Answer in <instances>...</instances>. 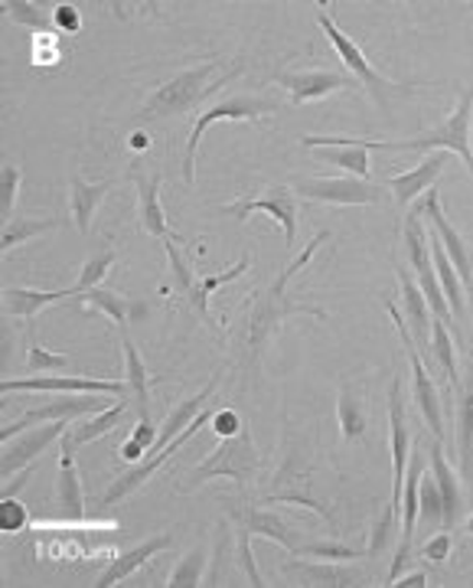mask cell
<instances>
[{
    "label": "cell",
    "instance_id": "obj_35",
    "mask_svg": "<svg viewBox=\"0 0 473 588\" xmlns=\"http://www.w3.org/2000/svg\"><path fill=\"white\" fill-rule=\"evenodd\" d=\"M3 17L20 23V26H30V30H56L53 23V13L46 3H26V0H3Z\"/></svg>",
    "mask_w": 473,
    "mask_h": 588
},
{
    "label": "cell",
    "instance_id": "obj_24",
    "mask_svg": "<svg viewBox=\"0 0 473 588\" xmlns=\"http://www.w3.org/2000/svg\"><path fill=\"white\" fill-rule=\"evenodd\" d=\"M428 458H431V475L441 488V497H444V530H451L464 510V490H461V478L454 475V468L448 465L441 445H431L428 448Z\"/></svg>",
    "mask_w": 473,
    "mask_h": 588
},
{
    "label": "cell",
    "instance_id": "obj_11",
    "mask_svg": "<svg viewBox=\"0 0 473 588\" xmlns=\"http://www.w3.org/2000/svg\"><path fill=\"white\" fill-rule=\"evenodd\" d=\"M101 409H108V399H105L101 392H89V395H76V392H69V395H63V399H50V402H43V405L23 412L16 422L3 425V438H13V435H20V432H26V428L40 425V422L86 418L89 412H101Z\"/></svg>",
    "mask_w": 473,
    "mask_h": 588
},
{
    "label": "cell",
    "instance_id": "obj_1",
    "mask_svg": "<svg viewBox=\"0 0 473 588\" xmlns=\"http://www.w3.org/2000/svg\"><path fill=\"white\" fill-rule=\"evenodd\" d=\"M327 239H330L327 229H323L320 236H314V239L307 242V249L297 252V259L284 269L282 275H278L265 292L252 294V301L245 304L239 340H242V347H245V353H249L252 363H258V357L265 353V347L272 344V337L282 330L284 320H290V317H320V320H323V317H327L323 307L304 304V301H297V297L290 294V279L314 259V252H317L320 242H327Z\"/></svg>",
    "mask_w": 473,
    "mask_h": 588
},
{
    "label": "cell",
    "instance_id": "obj_44",
    "mask_svg": "<svg viewBox=\"0 0 473 588\" xmlns=\"http://www.w3.org/2000/svg\"><path fill=\"white\" fill-rule=\"evenodd\" d=\"M164 249H167V259H170V279H174V288L187 297L189 288L196 285V279H193V272H189V262H184L177 242H164Z\"/></svg>",
    "mask_w": 473,
    "mask_h": 588
},
{
    "label": "cell",
    "instance_id": "obj_5",
    "mask_svg": "<svg viewBox=\"0 0 473 588\" xmlns=\"http://www.w3.org/2000/svg\"><path fill=\"white\" fill-rule=\"evenodd\" d=\"M402 236H405V255H408V265H411L415 275H418V288L425 294L431 314L461 334V324L454 320V314H451V307H448V297H444V288H441V282H438V269H435V259H431L428 229H425V222H421V216H418L415 209L405 216V232H402Z\"/></svg>",
    "mask_w": 473,
    "mask_h": 588
},
{
    "label": "cell",
    "instance_id": "obj_12",
    "mask_svg": "<svg viewBox=\"0 0 473 588\" xmlns=\"http://www.w3.org/2000/svg\"><path fill=\"white\" fill-rule=\"evenodd\" d=\"M212 415H216V412L202 409V412H199V415H196V418L189 422L187 432H184V435H177V438H174V442H170V445H167L164 451H157V455H147V458H144V461H138V465H134V468H131L128 475H121V478H118V481H114V484L108 488V493L101 497V503H118V500L131 497V493H134L138 488H144V484H147V481L154 478V471H161V465H167V461H170V455H174V451H177L180 445H187L189 438H193V435H196V432H199V428H202L206 422H212Z\"/></svg>",
    "mask_w": 473,
    "mask_h": 588
},
{
    "label": "cell",
    "instance_id": "obj_3",
    "mask_svg": "<svg viewBox=\"0 0 473 588\" xmlns=\"http://www.w3.org/2000/svg\"><path fill=\"white\" fill-rule=\"evenodd\" d=\"M212 478H229V481H239L242 488H249V484H255V481L262 478L258 445H255V438H252L249 428H242V432L232 435V438H222V442L216 445V451H212L202 465L193 468V475L180 484V490H184V493H193V490H199L206 481H212Z\"/></svg>",
    "mask_w": 473,
    "mask_h": 588
},
{
    "label": "cell",
    "instance_id": "obj_17",
    "mask_svg": "<svg viewBox=\"0 0 473 588\" xmlns=\"http://www.w3.org/2000/svg\"><path fill=\"white\" fill-rule=\"evenodd\" d=\"M229 513H232V523H242L252 536H265V540L278 543V546H284V549H290L294 556H297V553H300V546H304L300 530H297V526H290L284 516L272 513V510H258V507L242 503V507H229Z\"/></svg>",
    "mask_w": 473,
    "mask_h": 588
},
{
    "label": "cell",
    "instance_id": "obj_9",
    "mask_svg": "<svg viewBox=\"0 0 473 588\" xmlns=\"http://www.w3.org/2000/svg\"><path fill=\"white\" fill-rule=\"evenodd\" d=\"M290 190L304 199H317L330 206H370V203L385 199L382 187L360 177H297Z\"/></svg>",
    "mask_w": 473,
    "mask_h": 588
},
{
    "label": "cell",
    "instance_id": "obj_45",
    "mask_svg": "<svg viewBox=\"0 0 473 588\" xmlns=\"http://www.w3.org/2000/svg\"><path fill=\"white\" fill-rule=\"evenodd\" d=\"M23 523H26V507H23L20 500L7 497V500H3V510H0V526H3L7 533H16V530H23Z\"/></svg>",
    "mask_w": 473,
    "mask_h": 588
},
{
    "label": "cell",
    "instance_id": "obj_21",
    "mask_svg": "<svg viewBox=\"0 0 473 588\" xmlns=\"http://www.w3.org/2000/svg\"><path fill=\"white\" fill-rule=\"evenodd\" d=\"M170 546V536L164 533V536H151V540H144V543H138L131 553H124V556H118L101 576H98V582L95 588H111L118 586V582H124V579H131L138 569H144L154 556H161L164 549Z\"/></svg>",
    "mask_w": 473,
    "mask_h": 588
},
{
    "label": "cell",
    "instance_id": "obj_7",
    "mask_svg": "<svg viewBox=\"0 0 473 588\" xmlns=\"http://www.w3.org/2000/svg\"><path fill=\"white\" fill-rule=\"evenodd\" d=\"M385 311H388V317L395 320V330H398L402 347H405V353H408L411 383H415V405H418L421 418L428 422V428L435 432V438H444V409H441V392L435 386V377H431L428 363L421 360V350H418V344H415V337H411V330H408L402 311H398L388 297H385Z\"/></svg>",
    "mask_w": 473,
    "mask_h": 588
},
{
    "label": "cell",
    "instance_id": "obj_32",
    "mask_svg": "<svg viewBox=\"0 0 473 588\" xmlns=\"http://www.w3.org/2000/svg\"><path fill=\"white\" fill-rule=\"evenodd\" d=\"M431 357H435V367L441 373V380H448L454 390L461 386V373H458V360H454V340L448 334V324L444 320H431Z\"/></svg>",
    "mask_w": 473,
    "mask_h": 588
},
{
    "label": "cell",
    "instance_id": "obj_2",
    "mask_svg": "<svg viewBox=\"0 0 473 588\" xmlns=\"http://www.w3.org/2000/svg\"><path fill=\"white\" fill-rule=\"evenodd\" d=\"M219 66H222V59H212V63H202V66L184 69V73H177L174 79H167L164 86H157V89L147 96V101L141 105L138 121H157V118L184 115L189 108H196L206 96H212L216 89H222L232 76L242 73V66H239V69L226 73L222 79H216Z\"/></svg>",
    "mask_w": 473,
    "mask_h": 588
},
{
    "label": "cell",
    "instance_id": "obj_39",
    "mask_svg": "<svg viewBox=\"0 0 473 588\" xmlns=\"http://www.w3.org/2000/svg\"><path fill=\"white\" fill-rule=\"evenodd\" d=\"M398 523H402V513H398V507H392V503H385V510L376 516V523H373V540H370V556H382L388 546H395V533H398Z\"/></svg>",
    "mask_w": 473,
    "mask_h": 588
},
{
    "label": "cell",
    "instance_id": "obj_46",
    "mask_svg": "<svg viewBox=\"0 0 473 588\" xmlns=\"http://www.w3.org/2000/svg\"><path fill=\"white\" fill-rule=\"evenodd\" d=\"M451 530H444V533H435L431 540H425V546H421V556H428L431 563H444L448 556H451Z\"/></svg>",
    "mask_w": 473,
    "mask_h": 588
},
{
    "label": "cell",
    "instance_id": "obj_10",
    "mask_svg": "<svg viewBox=\"0 0 473 588\" xmlns=\"http://www.w3.org/2000/svg\"><path fill=\"white\" fill-rule=\"evenodd\" d=\"M226 216L245 222L252 213H265L268 219H275L284 229V246L294 249L297 242V203H294V190L290 187H268L262 196H249V199H235L222 206Z\"/></svg>",
    "mask_w": 473,
    "mask_h": 588
},
{
    "label": "cell",
    "instance_id": "obj_27",
    "mask_svg": "<svg viewBox=\"0 0 473 588\" xmlns=\"http://www.w3.org/2000/svg\"><path fill=\"white\" fill-rule=\"evenodd\" d=\"M111 194V181H98L89 184L86 177H76L69 187V213H73V226L86 236L92 229V216L98 209V203Z\"/></svg>",
    "mask_w": 473,
    "mask_h": 588
},
{
    "label": "cell",
    "instance_id": "obj_25",
    "mask_svg": "<svg viewBox=\"0 0 473 588\" xmlns=\"http://www.w3.org/2000/svg\"><path fill=\"white\" fill-rule=\"evenodd\" d=\"M249 265H252V259L245 255V259H242L239 265H232V269H226V272H216V275H206V279H199V282H196V285L189 288L187 297H184V301H187L189 311H193V314H196V317H199V320H202L206 327H212L216 334H219V327H216V317L209 314V297L219 292V288H222L226 282H232V279L245 275V272H249Z\"/></svg>",
    "mask_w": 473,
    "mask_h": 588
},
{
    "label": "cell",
    "instance_id": "obj_23",
    "mask_svg": "<svg viewBox=\"0 0 473 588\" xmlns=\"http://www.w3.org/2000/svg\"><path fill=\"white\" fill-rule=\"evenodd\" d=\"M121 353H124V383H128V399L138 412V418H151V377L144 367L141 350L128 334H121Z\"/></svg>",
    "mask_w": 473,
    "mask_h": 588
},
{
    "label": "cell",
    "instance_id": "obj_42",
    "mask_svg": "<svg viewBox=\"0 0 473 588\" xmlns=\"http://www.w3.org/2000/svg\"><path fill=\"white\" fill-rule=\"evenodd\" d=\"M297 556H317V559H327V563H353V559L370 556V553L343 546V543H304Z\"/></svg>",
    "mask_w": 473,
    "mask_h": 588
},
{
    "label": "cell",
    "instance_id": "obj_52",
    "mask_svg": "<svg viewBox=\"0 0 473 588\" xmlns=\"http://www.w3.org/2000/svg\"><path fill=\"white\" fill-rule=\"evenodd\" d=\"M468 294H471V297H473V285H471V292H468Z\"/></svg>",
    "mask_w": 473,
    "mask_h": 588
},
{
    "label": "cell",
    "instance_id": "obj_49",
    "mask_svg": "<svg viewBox=\"0 0 473 588\" xmlns=\"http://www.w3.org/2000/svg\"><path fill=\"white\" fill-rule=\"evenodd\" d=\"M392 586H398V588H425L428 586V576L425 573H408V576H398Z\"/></svg>",
    "mask_w": 473,
    "mask_h": 588
},
{
    "label": "cell",
    "instance_id": "obj_41",
    "mask_svg": "<svg viewBox=\"0 0 473 588\" xmlns=\"http://www.w3.org/2000/svg\"><path fill=\"white\" fill-rule=\"evenodd\" d=\"M111 265H114V252H111V249H108V252H95L92 259L82 265L79 282L73 285V292L86 294V292H92V288H98V282H101V279H108Z\"/></svg>",
    "mask_w": 473,
    "mask_h": 588
},
{
    "label": "cell",
    "instance_id": "obj_28",
    "mask_svg": "<svg viewBox=\"0 0 473 588\" xmlns=\"http://www.w3.org/2000/svg\"><path fill=\"white\" fill-rule=\"evenodd\" d=\"M73 288H63V292H30V288H3V311L7 317H26L33 320L43 307L63 301V297H73Z\"/></svg>",
    "mask_w": 473,
    "mask_h": 588
},
{
    "label": "cell",
    "instance_id": "obj_8",
    "mask_svg": "<svg viewBox=\"0 0 473 588\" xmlns=\"http://www.w3.org/2000/svg\"><path fill=\"white\" fill-rule=\"evenodd\" d=\"M327 7H330V3H320V7H317V23H320L323 36L333 43V50H337V56L343 59V66L350 69V76H356V79L366 86V92L376 98L378 108H388V92H392V89H398V86H395V83H388V79L378 73L376 66L366 59V53H363V50H360V46H356V43H353V40H350V36L337 26V23H333V17H330V10H327Z\"/></svg>",
    "mask_w": 473,
    "mask_h": 588
},
{
    "label": "cell",
    "instance_id": "obj_30",
    "mask_svg": "<svg viewBox=\"0 0 473 588\" xmlns=\"http://www.w3.org/2000/svg\"><path fill=\"white\" fill-rule=\"evenodd\" d=\"M128 405H131V399H128V395H121L114 405L101 409L95 418H82L79 425H73V432H69V438H66V442H73V445H89V442H95V438H101V435L114 432V425L124 418Z\"/></svg>",
    "mask_w": 473,
    "mask_h": 588
},
{
    "label": "cell",
    "instance_id": "obj_4",
    "mask_svg": "<svg viewBox=\"0 0 473 588\" xmlns=\"http://www.w3.org/2000/svg\"><path fill=\"white\" fill-rule=\"evenodd\" d=\"M471 118H473V86L461 92V101L454 108V115L431 128V131H421L418 138H408V141H382V151H454L461 154V161L468 164L473 177V148H471Z\"/></svg>",
    "mask_w": 473,
    "mask_h": 588
},
{
    "label": "cell",
    "instance_id": "obj_34",
    "mask_svg": "<svg viewBox=\"0 0 473 588\" xmlns=\"http://www.w3.org/2000/svg\"><path fill=\"white\" fill-rule=\"evenodd\" d=\"M56 229V222L53 219H33V216H13V219H7V226H3V239H0V252L7 255V252H13L20 242H30V239H36V236H43V232H53Z\"/></svg>",
    "mask_w": 473,
    "mask_h": 588
},
{
    "label": "cell",
    "instance_id": "obj_31",
    "mask_svg": "<svg viewBox=\"0 0 473 588\" xmlns=\"http://www.w3.org/2000/svg\"><path fill=\"white\" fill-rule=\"evenodd\" d=\"M337 418H340V435L343 442H356L366 435L370 428V415H366V405L356 392L350 386H343L337 395Z\"/></svg>",
    "mask_w": 473,
    "mask_h": 588
},
{
    "label": "cell",
    "instance_id": "obj_19",
    "mask_svg": "<svg viewBox=\"0 0 473 588\" xmlns=\"http://www.w3.org/2000/svg\"><path fill=\"white\" fill-rule=\"evenodd\" d=\"M134 187H138V219H141V232L144 236H154V239H167V242H184L167 216H164V206H161V174H134Z\"/></svg>",
    "mask_w": 473,
    "mask_h": 588
},
{
    "label": "cell",
    "instance_id": "obj_36",
    "mask_svg": "<svg viewBox=\"0 0 473 588\" xmlns=\"http://www.w3.org/2000/svg\"><path fill=\"white\" fill-rule=\"evenodd\" d=\"M418 516L421 523H435V526H444V497L441 488L435 481L431 471H421V484H418Z\"/></svg>",
    "mask_w": 473,
    "mask_h": 588
},
{
    "label": "cell",
    "instance_id": "obj_38",
    "mask_svg": "<svg viewBox=\"0 0 473 588\" xmlns=\"http://www.w3.org/2000/svg\"><path fill=\"white\" fill-rule=\"evenodd\" d=\"M73 360L66 353H50L46 347L36 344L33 337V324H30V350H26V373L30 377H43V373H56V370H66Z\"/></svg>",
    "mask_w": 473,
    "mask_h": 588
},
{
    "label": "cell",
    "instance_id": "obj_40",
    "mask_svg": "<svg viewBox=\"0 0 473 588\" xmlns=\"http://www.w3.org/2000/svg\"><path fill=\"white\" fill-rule=\"evenodd\" d=\"M202 569H206V546H196L193 553H187V556L174 566L167 586L170 588L202 586Z\"/></svg>",
    "mask_w": 473,
    "mask_h": 588
},
{
    "label": "cell",
    "instance_id": "obj_22",
    "mask_svg": "<svg viewBox=\"0 0 473 588\" xmlns=\"http://www.w3.org/2000/svg\"><path fill=\"white\" fill-rule=\"evenodd\" d=\"M282 573L294 586H317V588H353L363 586L356 573L337 566V563H284Z\"/></svg>",
    "mask_w": 473,
    "mask_h": 588
},
{
    "label": "cell",
    "instance_id": "obj_37",
    "mask_svg": "<svg viewBox=\"0 0 473 588\" xmlns=\"http://www.w3.org/2000/svg\"><path fill=\"white\" fill-rule=\"evenodd\" d=\"M232 533H235V569L239 576H245V582L255 588H262V573L255 566V556H252V533L242 526V523H232Z\"/></svg>",
    "mask_w": 473,
    "mask_h": 588
},
{
    "label": "cell",
    "instance_id": "obj_18",
    "mask_svg": "<svg viewBox=\"0 0 473 588\" xmlns=\"http://www.w3.org/2000/svg\"><path fill=\"white\" fill-rule=\"evenodd\" d=\"M275 83L290 92V105L294 108H300L307 101H320V98L333 96V92H340V89L350 86L346 76L330 73V69H290V73H278Z\"/></svg>",
    "mask_w": 473,
    "mask_h": 588
},
{
    "label": "cell",
    "instance_id": "obj_51",
    "mask_svg": "<svg viewBox=\"0 0 473 588\" xmlns=\"http://www.w3.org/2000/svg\"><path fill=\"white\" fill-rule=\"evenodd\" d=\"M468 530H471V536H473V516H471V523H468Z\"/></svg>",
    "mask_w": 473,
    "mask_h": 588
},
{
    "label": "cell",
    "instance_id": "obj_48",
    "mask_svg": "<svg viewBox=\"0 0 473 588\" xmlns=\"http://www.w3.org/2000/svg\"><path fill=\"white\" fill-rule=\"evenodd\" d=\"M53 23H56V30H59V33H79V30H82V17H79V10H76L73 3L56 7Z\"/></svg>",
    "mask_w": 473,
    "mask_h": 588
},
{
    "label": "cell",
    "instance_id": "obj_13",
    "mask_svg": "<svg viewBox=\"0 0 473 588\" xmlns=\"http://www.w3.org/2000/svg\"><path fill=\"white\" fill-rule=\"evenodd\" d=\"M66 432V422H50V425H40V428H26L13 438H3V458H0V475L3 481L16 478L23 468H30V461H36L53 442H59Z\"/></svg>",
    "mask_w": 473,
    "mask_h": 588
},
{
    "label": "cell",
    "instance_id": "obj_15",
    "mask_svg": "<svg viewBox=\"0 0 473 588\" xmlns=\"http://www.w3.org/2000/svg\"><path fill=\"white\" fill-rule=\"evenodd\" d=\"M3 392H76V395H89V392H101V395H128V383L124 380H95V377H26V380H7Z\"/></svg>",
    "mask_w": 473,
    "mask_h": 588
},
{
    "label": "cell",
    "instance_id": "obj_14",
    "mask_svg": "<svg viewBox=\"0 0 473 588\" xmlns=\"http://www.w3.org/2000/svg\"><path fill=\"white\" fill-rule=\"evenodd\" d=\"M388 435H392V507H398L402 513V488H405V471H408V458H411V432H408V418H405V395L402 383L395 380L388 390Z\"/></svg>",
    "mask_w": 473,
    "mask_h": 588
},
{
    "label": "cell",
    "instance_id": "obj_33",
    "mask_svg": "<svg viewBox=\"0 0 473 588\" xmlns=\"http://www.w3.org/2000/svg\"><path fill=\"white\" fill-rule=\"evenodd\" d=\"M76 297H79V304H89L95 311H101L121 334H128V317H131V301L128 297H121V294L114 292H101V288L76 294Z\"/></svg>",
    "mask_w": 473,
    "mask_h": 588
},
{
    "label": "cell",
    "instance_id": "obj_6",
    "mask_svg": "<svg viewBox=\"0 0 473 588\" xmlns=\"http://www.w3.org/2000/svg\"><path fill=\"white\" fill-rule=\"evenodd\" d=\"M278 105L268 101L262 96H232L209 105L206 111L196 115L193 128H189V141H187V154H184V181L193 187L196 181V151H199V141L202 134L212 128V124H222V121H258L262 115H272Z\"/></svg>",
    "mask_w": 473,
    "mask_h": 588
},
{
    "label": "cell",
    "instance_id": "obj_50",
    "mask_svg": "<svg viewBox=\"0 0 473 588\" xmlns=\"http://www.w3.org/2000/svg\"><path fill=\"white\" fill-rule=\"evenodd\" d=\"M131 148H147V138H144V134H134V138H131Z\"/></svg>",
    "mask_w": 473,
    "mask_h": 588
},
{
    "label": "cell",
    "instance_id": "obj_43",
    "mask_svg": "<svg viewBox=\"0 0 473 588\" xmlns=\"http://www.w3.org/2000/svg\"><path fill=\"white\" fill-rule=\"evenodd\" d=\"M20 167L16 164H3L0 171V213L7 219H13V203H16V190H20Z\"/></svg>",
    "mask_w": 473,
    "mask_h": 588
},
{
    "label": "cell",
    "instance_id": "obj_29",
    "mask_svg": "<svg viewBox=\"0 0 473 588\" xmlns=\"http://www.w3.org/2000/svg\"><path fill=\"white\" fill-rule=\"evenodd\" d=\"M56 500L63 503V510L69 516H82L86 500H82V484L76 475V458H73V442H63V465L56 475Z\"/></svg>",
    "mask_w": 473,
    "mask_h": 588
},
{
    "label": "cell",
    "instance_id": "obj_26",
    "mask_svg": "<svg viewBox=\"0 0 473 588\" xmlns=\"http://www.w3.org/2000/svg\"><path fill=\"white\" fill-rule=\"evenodd\" d=\"M458 458H461V481H473V370L458 386Z\"/></svg>",
    "mask_w": 473,
    "mask_h": 588
},
{
    "label": "cell",
    "instance_id": "obj_20",
    "mask_svg": "<svg viewBox=\"0 0 473 588\" xmlns=\"http://www.w3.org/2000/svg\"><path fill=\"white\" fill-rule=\"evenodd\" d=\"M444 164H448V151H435L428 161H421V164L411 167L408 174H395V177H388V190L395 194L398 209H405L408 203H415V199H421V196L428 194V190L435 187V181L441 177Z\"/></svg>",
    "mask_w": 473,
    "mask_h": 588
},
{
    "label": "cell",
    "instance_id": "obj_16",
    "mask_svg": "<svg viewBox=\"0 0 473 588\" xmlns=\"http://www.w3.org/2000/svg\"><path fill=\"white\" fill-rule=\"evenodd\" d=\"M398 279H402V317H405V324H408V330H411V337L421 350V360L428 363L431 373H438L435 357H431V320H435V314H431L421 288L411 282L408 269H398Z\"/></svg>",
    "mask_w": 473,
    "mask_h": 588
},
{
    "label": "cell",
    "instance_id": "obj_47",
    "mask_svg": "<svg viewBox=\"0 0 473 588\" xmlns=\"http://www.w3.org/2000/svg\"><path fill=\"white\" fill-rule=\"evenodd\" d=\"M212 428H216V435H219V438H232V435H239L245 425H242L239 412L222 409V412H216V415H212Z\"/></svg>",
    "mask_w": 473,
    "mask_h": 588
}]
</instances>
